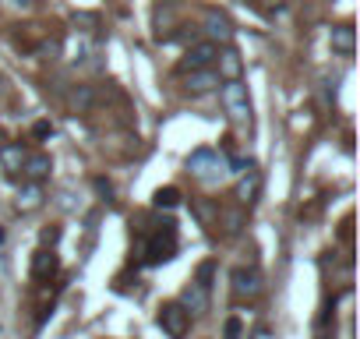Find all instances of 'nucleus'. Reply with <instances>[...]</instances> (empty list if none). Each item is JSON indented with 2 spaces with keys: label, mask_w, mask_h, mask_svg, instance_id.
<instances>
[{
  "label": "nucleus",
  "mask_w": 360,
  "mask_h": 339,
  "mask_svg": "<svg viewBox=\"0 0 360 339\" xmlns=\"http://www.w3.org/2000/svg\"><path fill=\"white\" fill-rule=\"evenodd\" d=\"M188 174H195V177L205 181V184H216V181H223V174H226V159H223L219 152H212V148H195V152L188 155Z\"/></svg>",
  "instance_id": "nucleus-2"
},
{
  "label": "nucleus",
  "mask_w": 360,
  "mask_h": 339,
  "mask_svg": "<svg viewBox=\"0 0 360 339\" xmlns=\"http://www.w3.org/2000/svg\"><path fill=\"white\" fill-rule=\"evenodd\" d=\"M212 272H216V265H212V262H205V265H202V269H198V279H195V283H198V286H205V290H209V286H212V283H209V279H212Z\"/></svg>",
  "instance_id": "nucleus-23"
},
{
  "label": "nucleus",
  "mask_w": 360,
  "mask_h": 339,
  "mask_svg": "<svg viewBox=\"0 0 360 339\" xmlns=\"http://www.w3.org/2000/svg\"><path fill=\"white\" fill-rule=\"evenodd\" d=\"M32 134H36V138H50V134H53V127H50V120H36V127H32Z\"/></svg>",
  "instance_id": "nucleus-25"
},
{
  "label": "nucleus",
  "mask_w": 360,
  "mask_h": 339,
  "mask_svg": "<svg viewBox=\"0 0 360 339\" xmlns=\"http://www.w3.org/2000/svg\"><path fill=\"white\" fill-rule=\"evenodd\" d=\"M155 321H159V328H162L166 335L184 339V335H188V328H191V311H184L180 304H162V307H159V314H155Z\"/></svg>",
  "instance_id": "nucleus-5"
},
{
  "label": "nucleus",
  "mask_w": 360,
  "mask_h": 339,
  "mask_svg": "<svg viewBox=\"0 0 360 339\" xmlns=\"http://www.w3.org/2000/svg\"><path fill=\"white\" fill-rule=\"evenodd\" d=\"M216 57H219V46H216V43H209V39H202V43H191V46H188V53L180 57V64H176V75H191V71H202V68H209Z\"/></svg>",
  "instance_id": "nucleus-4"
},
{
  "label": "nucleus",
  "mask_w": 360,
  "mask_h": 339,
  "mask_svg": "<svg viewBox=\"0 0 360 339\" xmlns=\"http://www.w3.org/2000/svg\"><path fill=\"white\" fill-rule=\"evenodd\" d=\"M180 307L202 314V311L209 307V290H205V286H198V283H191V286L184 290V297H180Z\"/></svg>",
  "instance_id": "nucleus-15"
},
{
  "label": "nucleus",
  "mask_w": 360,
  "mask_h": 339,
  "mask_svg": "<svg viewBox=\"0 0 360 339\" xmlns=\"http://www.w3.org/2000/svg\"><path fill=\"white\" fill-rule=\"evenodd\" d=\"M92 188H96V195H103V198H106V202H110V198H113V184H110V181H106V177H96V181H92Z\"/></svg>",
  "instance_id": "nucleus-22"
},
{
  "label": "nucleus",
  "mask_w": 360,
  "mask_h": 339,
  "mask_svg": "<svg viewBox=\"0 0 360 339\" xmlns=\"http://www.w3.org/2000/svg\"><path fill=\"white\" fill-rule=\"evenodd\" d=\"M0 145H4V134H0Z\"/></svg>",
  "instance_id": "nucleus-27"
},
{
  "label": "nucleus",
  "mask_w": 360,
  "mask_h": 339,
  "mask_svg": "<svg viewBox=\"0 0 360 339\" xmlns=\"http://www.w3.org/2000/svg\"><path fill=\"white\" fill-rule=\"evenodd\" d=\"M57 272H60V258H57L50 248H39V251L32 255V279H36V283H50Z\"/></svg>",
  "instance_id": "nucleus-8"
},
{
  "label": "nucleus",
  "mask_w": 360,
  "mask_h": 339,
  "mask_svg": "<svg viewBox=\"0 0 360 339\" xmlns=\"http://www.w3.org/2000/svg\"><path fill=\"white\" fill-rule=\"evenodd\" d=\"M202 32L209 36V43H230L233 39V22L223 15V11H205V22H202Z\"/></svg>",
  "instance_id": "nucleus-7"
},
{
  "label": "nucleus",
  "mask_w": 360,
  "mask_h": 339,
  "mask_svg": "<svg viewBox=\"0 0 360 339\" xmlns=\"http://www.w3.org/2000/svg\"><path fill=\"white\" fill-rule=\"evenodd\" d=\"M78 25H82V29H96L99 18H96V15H75V29H78Z\"/></svg>",
  "instance_id": "nucleus-24"
},
{
  "label": "nucleus",
  "mask_w": 360,
  "mask_h": 339,
  "mask_svg": "<svg viewBox=\"0 0 360 339\" xmlns=\"http://www.w3.org/2000/svg\"><path fill=\"white\" fill-rule=\"evenodd\" d=\"M216 85H223V78H219L216 71H209V68H202V71H191V75H184V89H188L191 96H205V92H212Z\"/></svg>",
  "instance_id": "nucleus-9"
},
{
  "label": "nucleus",
  "mask_w": 360,
  "mask_h": 339,
  "mask_svg": "<svg viewBox=\"0 0 360 339\" xmlns=\"http://www.w3.org/2000/svg\"><path fill=\"white\" fill-rule=\"evenodd\" d=\"M68 99H71L75 110H89V106L96 103V89H92V85H75Z\"/></svg>",
  "instance_id": "nucleus-17"
},
{
  "label": "nucleus",
  "mask_w": 360,
  "mask_h": 339,
  "mask_svg": "<svg viewBox=\"0 0 360 339\" xmlns=\"http://www.w3.org/2000/svg\"><path fill=\"white\" fill-rule=\"evenodd\" d=\"M25 145L22 141H4V145H0V166H4L8 170V174H18V170H22V162H25Z\"/></svg>",
  "instance_id": "nucleus-13"
},
{
  "label": "nucleus",
  "mask_w": 360,
  "mask_h": 339,
  "mask_svg": "<svg viewBox=\"0 0 360 339\" xmlns=\"http://www.w3.org/2000/svg\"><path fill=\"white\" fill-rule=\"evenodd\" d=\"M39 241H43V248H50V251H53V248L60 244V226H46V230L39 234Z\"/></svg>",
  "instance_id": "nucleus-19"
},
{
  "label": "nucleus",
  "mask_w": 360,
  "mask_h": 339,
  "mask_svg": "<svg viewBox=\"0 0 360 339\" xmlns=\"http://www.w3.org/2000/svg\"><path fill=\"white\" fill-rule=\"evenodd\" d=\"M265 4H276V0H265Z\"/></svg>",
  "instance_id": "nucleus-28"
},
{
  "label": "nucleus",
  "mask_w": 360,
  "mask_h": 339,
  "mask_svg": "<svg viewBox=\"0 0 360 339\" xmlns=\"http://www.w3.org/2000/svg\"><path fill=\"white\" fill-rule=\"evenodd\" d=\"M152 205H155V209H173V205H180V191H176V188H159V191L152 195Z\"/></svg>",
  "instance_id": "nucleus-18"
},
{
  "label": "nucleus",
  "mask_w": 360,
  "mask_h": 339,
  "mask_svg": "<svg viewBox=\"0 0 360 339\" xmlns=\"http://www.w3.org/2000/svg\"><path fill=\"white\" fill-rule=\"evenodd\" d=\"M258 191H262V174H258V170H248V174L240 177V184H237V202L240 205H255Z\"/></svg>",
  "instance_id": "nucleus-14"
},
{
  "label": "nucleus",
  "mask_w": 360,
  "mask_h": 339,
  "mask_svg": "<svg viewBox=\"0 0 360 339\" xmlns=\"http://www.w3.org/2000/svg\"><path fill=\"white\" fill-rule=\"evenodd\" d=\"M230 290H233V297L237 300H255L258 293H262V276L255 272V269H233V276H230Z\"/></svg>",
  "instance_id": "nucleus-6"
},
{
  "label": "nucleus",
  "mask_w": 360,
  "mask_h": 339,
  "mask_svg": "<svg viewBox=\"0 0 360 339\" xmlns=\"http://www.w3.org/2000/svg\"><path fill=\"white\" fill-rule=\"evenodd\" d=\"M223 106L226 113L237 120V124H248L251 120V99H248V85L240 78L233 82H223Z\"/></svg>",
  "instance_id": "nucleus-3"
},
{
  "label": "nucleus",
  "mask_w": 360,
  "mask_h": 339,
  "mask_svg": "<svg viewBox=\"0 0 360 339\" xmlns=\"http://www.w3.org/2000/svg\"><path fill=\"white\" fill-rule=\"evenodd\" d=\"M240 68H244V60H240L237 50H223L219 53V78L233 82V78H240Z\"/></svg>",
  "instance_id": "nucleus-16"
},
{
  "label": "nucleus",
  "mask_w": 360,
  "mask_h": 339,
  "mask_svg": "<svg viewBox=\"0 0 360 339\" xmlns=\"http://www.w3.org/2000/svg\"><path fill=\"white\" fill-rule=\"evenodd\" d=\"M240 226H244V212L240 209H230L226 212V234H237Z\"/></svg>",
  "instance_id": "nucleus-20"
},
{
  "label": "nucleus",
  "mask_w": 360,
  "mask_h": 339,
  "mask_svg": "<svg viewBox=\"0 0 360 339\" xmlns=\"http://www.w3.org/2000/svg\"><path fill=\"white\" fill-rule=\"evenodd\" d=\"M240 332H244L240 318H226V325H223V339H240Z\"/></svg>",
  "instance_id": "nucleus-21"
},
{
  "label": "nucleus",
  "mask_w": 360,
  "mask_h": 339,
  "mask_svg": "<svg viewBox=\"0 0 360 339\" xmlns=\"http://www.w3.org/2000/svg\"><path fill=\"white\" fill-rule=\"evenodd\" d=\"M43 202H46V195H43V184H32V181H25V184L18 188L15 209H18V212H36Z\"/></svg>",
  "instance_id": "nucleus-12"
},
{
  "label": "nucleus",
  "mask_w": 360,
  "mask_h": 339,
  "mask_svg": "<svg viewBox=\"0 0 360 339\" xmlns=\"http://www.w3.org/2000/svg\"><path fill=\"white\" fill-rule=\"evenodd\" d=\"M328 46H332V53H339V57H353V50H356L353 25H335V29L328 32Z\"/></svg>",
  "instance_id": "nucleus-11"
},
{
  "label": "nucleus",
  "mask_w": 360,
  "mask_h": 339,
  "mask_svg": "<svg viewBox=\"0 0 360 339\" xmlns=\"http://www.w3.org/2000/svg\"><path fill=\"white\" fill-rule=\"evenodd\" d=\"M176 255V223L162 219L145 241H141V262L145 265H162Z\"/></svg>",
  "instance_id": "nucleus-1"
},
{
  "label": "nucleus",
  "mask_w": 360,
  "mask_h": 339,
  "mask_svg": "<svg viewBox=\"0 0 360 339\" xmlns=\"http://www.w3.org/2000/svg\"><path fill=\"white\" fill-rule=\"evenodd\" d=\"M11 4H18V8H32L36 0H11Z\"/></svg>",
  "instance_id": "nucleus-26"
},
{
  "label": "nucleus",
  "mask_w": 360,
  "mask_h": 339,
  "mask_svg": "<svg viewBox=\"0 0 360 339\" xmlns=\"http://www.w3.org/2000/svg\"><path fill=\"white\" fill-rule=\"evenodd\" d=\"M50 170H53V159H50L46 152L25 155V162H22V174H25V181H32V184L46 181V177H50Z\"/></svg>",
  "instance_id": "nucleus-10"
}]
</instances>
